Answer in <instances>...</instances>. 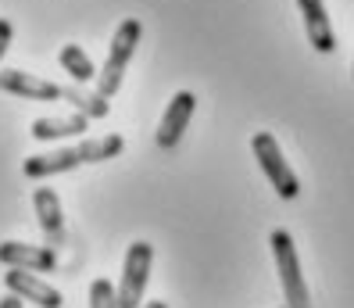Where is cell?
I'll list each match as a JSON object with an SVG mask.
<instances>
[{
	"label": "cell",
	"mask_w": 354,
	"mask_h": 308,
	"mask_svg": "<svg viewBox=\"0 0 354 308\" xmlns=\"http://www.w3.org/2000/svg\"><path fill=\"white\" fill-rule=\"evenodd\" d=\"M140 36H143V26H140V18H126L115 36H111V51H108V61H104V69L97 75V93L100 97H115L118 87H122V79H126V69H129V61H133V51L140 47Z\"/></svg>",
	"instance_id": "cell-1"
},
{
	"label": "cell",
	"mask_w": 354,
	"mask_h": 308,
	"mask_svg": "<svg viewBox=\"0 0 354 308\" xmlns=\"http://www.w3.org/2000/svg\"><path fill=\"white\" fill-rule=\"evenodd\" d=\"M268 244H272V255H276V269H279V283H283V294H286V308H311V294H308V283L301 276L294 237H290L286 230H272Z\"/></svg>",
	"instance_id": "cell-2"
},
{
	"label": "cell",
	"mask_w": 354,
	"mask_h": 308,
	"mask_svg": "<svg viewBox=\"0 0 354 308\" xmlns=\"http://www.w3.org/2000/svg\"><path fill=\"white\" fill-rule=\"evenodd\" d=\"M151 262L154 248L147 240H133L126 262H122V280H118V308H143V291L151 283Z\"/></svg>",
	"instance_id": "cell-3"
},
{
	"label": "cell",
	"mask_w": 354,
	"mask_h": 308,
	"mask_svg": "<svg viewBox=\"0 0 354 308\" xmlns=\"http://www.w3.org/2000/svg\"><path fill=\"white\" fill-rule=\"evenodd\" d=\"M251 147H254V158H258L261 172L268 176V183H272V190L279 197H286V201H294L301 194V179L294 176V169L286 165V158L279 151V140L272 133H254Z\"/></svg>",
	"instance_id": "cell-4"
},
{
	"label": "cell",
	"mask_w": 354,
	"mask_h": 308,
	"mask_svg": "<svg viewBox=\"0 0 354 308\" xmlns=\"http://www.w3.org/2000/svg\"><path fill=\"white\" fill-rule=\"evenodd\" d=\"M0 265L22 269V273H50L57 265V255H54V248H36V244H22V240H4L0 244Z\"/></svg>",
	"instance_id": "cell-5"
},
{
	"label": "cell",
	"mask_w": 354,
	"mask_h": 308,
	"mask_svg": "<svg viewBox=\"0 0 354 308\" xmlns=\"http://www.w3.org/2000/svg\"><path fill=\"white\" fill-rule=\"evenodd\" d=\"M194 108H197V97L190 90H179L172 100H169V108H165L161 115V126H158V147H176V143L183 140L186 126H190V118H194Z\"/></svg>",
	"instance_id": "cell-6"
},
{
	"label": "cell",
	"mask_w": 354,
	"mask_h": 308,
	"mask_svg": "<svg viewBox=\"0 0 354 308\" xmlns=\"http://www.w3.org/2000/svg\"><path fill=\"white\" fill-rule=\"evenodd\" d=\"M4 287H8V294L22 298V301H32V305H39V308H61V305H65V298H61L57 287L36 280L32 273H22V269H8Z\"/></svg>",
	"instance_id": "cell-7"
},
{
	"label": "cell",
	"mask_w": 354,
	"mask_h": 308,
	"mask_svg": "<svg viewBox=\"0 0 354 308\" xmlns=\"http://www.w3.org/2000/svg\"><path fill=\"white\" fill-rule=\"evenodd\" d=\"M0 90L15 93V97H29V100H57L61 87L50 83L44 75H29L22 69H4L0 72Z\"/></svg>",
	"instance_id": "cell-8"
},
{
	"label": "cell",
	"mask_w": 354,
	"mask_h": 308,
	"mask_svg": "<svg viewBox=\"0 0 354 308\" xmlns=\"http://www.w3.org/2000/svg\"><path fill=\"white\" fill-rule=\"evenodd\" d=\"M79 165H86V158H82L79 151V143L75 147H61V151H50V154H32L26 158V165L22 172L29 179H47V176H57V172H72Z\"/></svg>",
	"instance_id": "cell-9"
},
{
	"label": "cell",
	"mask_w": 354,
	"mask_h": 308,
	"mask_svg": "<svg viewBox=\"0 0 354 308\" xmlns=\"http://www.w3.org/2000/svg\"><path fill=\"white\" fill-rule=\"evenodd\" d=\"M32 208H36V219H39V230H44V237H47V248H57L61 237H65V212H61L57 190L39 187L32 194Z\"/></svg>",
	"instance_id": "cell-10"
},
{
	"label": "cell",
	"mask_w": 354,
	"mask_h": 308,
	"mask_svg": "<svg viewBox=\"0 0 354 308\" xmlns=\"http://www.w3.org/2000/svg\"><path fill=\"white\" fill-rule=\"evenodd\" d=\"M297 8L304 15V33L311 39V47H315L319 54L337 51V36H333V26H329V15H326L322 0H297Z\"/></svg>",
	"instance_id": "cell-11"
},
{
	"label": "cell",
	"mask_w": 354,
	"mask_h": 308,
	"mask_svg": "<svg viewBox=\"0 0 354 308\" xmlns=\"http://www.w3.org/2000/svg\"><path fill=\"white\" fill-rule=\"evenodd\" d=\"M90 133V118L86 115H47L32 122V136L36 140H65V136H86Z\"/></svg>",
	"instance_id": "cell-12"
},
{
	"label": "cell",
	"mask_w": 354,
	"mask_h": 308,
	"mask_svg": "<svg viewBox=\"0 0 354 308\" xmlns=\"http://www.w3.org/2000/svg\"><path fill=\"white\" fill-rule=\"evenodd\" d=\"M61 97L68 100V105L79 111V115H86V118H104L111 111L108 105V97H100L97 87H82V83H68V87H61Z\"/></svg>",
	"instance_id": "cell-13"
},
{
	"label": "cell",
	"mask_w": 354,
	"mask_h": 308,
	"mask_svg": "<svg viewBox=\"0 0 354 308\" xmlns=\"http://www.w3.org/2000/svg\"><path fill=\"white\" fill-rule=\"evenodd\" d=\"M57 61H61V69H65L75 83H82V87L97 83V75H100V69L93 65L90 54L82 51L79 44H65V47H61V54H57Z\"/></svg>",
	"instance_id": "cell-14"
},
{
	"label": "cell",
	"mask_w": 354,
	"mask_h": 308,
	"mask_svg": "<svg viewBox=\"0 0 354 308\" xmlns=\"http://www.w3.org/2000/svg\"><path fill=\"white\" fill-rule=\"evenodd\" d=\"M122 147H126V140H122L118 133H108V136H86L79 143V151L82 158H86V165L90 161H108L115 154H122Z\"/></svg>",
	"instance_id": "cell-15"
},
{
	"label": "cell",
	"mask_w": 354,
	"mask_h": 308,
	"mask_svg": "<svg viewBox=\"0 0 354 308\" xmlns=\"http://www.w3.org/2000/svg\"><path fill=\"white\" fill-rule=\"evenodd\" d=\"M90 308H118V291L111 280H93L90 283Z\"/></svg>",
	"instance_id": "cell-16"
},
{
	"label": "cell",
	"mask_w": 354,
	"mask_h": 308,
	"mask_svg": "<svg viewBox=\"0 0 354 308\" xmlns=\"http://www.w3.org/2000/svg\"><path fill=\"white\" fill-rule=\"evenodd\" d=\"M11 22H8V18H0V61H4V54H8V44H11ZM0 72H4V69H0Z\"/></svg>",
	"instance_id": "cell-17"
},
{
	"label": "cell",
	"mask_w": 354,
	"mask_h": 308,
	"mask_svg": "<svg viewBox=\"0 0 354 308\" xmlns=\"http://www.w3.org/2000/svg\"><path fill=\"white\" fill-rule=\"evenodd\" d=\"M0 308H22V298H15V294H4V298H0Z\"/></svg>",
	"instance_id": "cell-18"
},
{
	"label": "cell",
	"mask_w": 354,
	"mask_h": 308,
	"mask_svg": "<svg viewBox=\"0 0 354 308\" xmlns=\"http://www.w3.org/2000/svg\"><path fill=\"white\" fill-rule=\"evenodd\" d=\"M143 308H169V305H165V301H147Z\"/></svg>",
	"instance_id": "cell-19"
},
{
	"label": "cell",
	"mask_w": 354,
	"mask_h": 308,
	"mask_svg": "<svg viewBox=\"0 0 354 308\" xmlns=\"http://www.w3.org/2000/svg\"><path fill=\"white\" fill-rule=\"evenodd\" d=\"M351 75H354V69H351Z\"/></svg>",
	"instance_id": "cell-20"
}]
</instances>
